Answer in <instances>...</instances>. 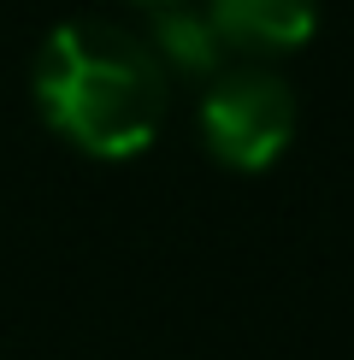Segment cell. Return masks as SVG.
Wrapping results in <instances>:
<instances>
[{"instance_id": "7a4b0ae2", "label": "cell", "mask_w": 354, "mask_h": 360, "mask_svg": "<svg viewBox=\"0 0 354 360\" xmlns=\"http://www.w3.org/2000/svg\"><path fill=\"white\" fill-rule=\"evenodd\" d=\"M201 142L230 172H266L295 142V89L266 65H230L206 77Z\"/></svg>"}, {"instance_id": "3957f363", "label": "cell", "mask_w": 354, "mask_h": 360, "mask_svg": "<svg viewBox=\"0 0 354 360\" xmlns=\"http://www.w3.org/2000/svg\"><path fill=\"white\" fill-rule=\"evenodd\" d=\"M230 53H295L319 30V0H206Z\"/></svg>"}, {"instance_id": "277c9868", "label": "cell", "mask_w": 354, "mask_h": 360, "mask_svg": "<svg viewBox=\"0 0 354 360\" xmlns=\"http://www.w3.org/2000/svg\"><path fill=\"white\" fill-rule=\"evenodd\" d=\"M148 48L159 53V65L177 71V77H218L225 71V41H218V30L206 12L183 6V0H171V6H154V24H148Z\"/></svg>"}, {"instance_id": "6da1fadb", "label": "cell", "mask_w": 354, "mask_h": 360, "mask_svg": "<svg viewBox=\"0 0 354 360\" xmlns=\"http://www.w3.org/2000/svg\"><path fill=\"white\" fill-rule=\"evenodd\" d=\"M41 124L88 160H136L154 148L171 101V71L148 36L112 18H71L48 30L29 71Z\"/></svg>"}, {"instance_id": "5b68a950", "label": "cell", "mask_w": 354, "mask_h": 360, "mask_svg": "<svg viewBox=\"0 0 354 360\" xmlns=\"http://www.w3.org/2000/svg\"><path fill=\"white\" fill-rule=\"evenodd\" d=\"M130 6H148V12H154V6H171V0H130Z\"/></svg>"}]
</instances>
